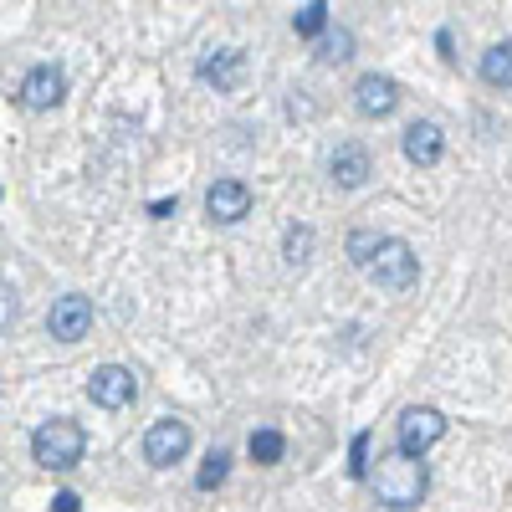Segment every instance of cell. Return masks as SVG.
<instances>
[{"label": "cell", "mask_w": 512, "mask_h": 512, "mask_svg": "<svg viewBox=\"0 0 512 512\" xmlns=\"http://www.w3.org/2000/svg\"><path fill=\"white\" fill-rule=\"evenodd\" d=\"M369 487L384 507H415L425 497V461L420 456H405V451H390V456H379V466L369 472Z\"/></svg>", "instance_id": "1"}, {"label": "cell", "mask_w": 512, "mask_h": 512, "mask_svg": "<svg viewBox=\"0 0 512 512\" xmlns=\"http://www.w3.org/2000/svg\"><path fill=\"white\" fill-rule=\"evenodd\" d=\"M82 451H88V436H82V425L67 420V415L47 420L31 436V456H36V466H47V472H72L82 461Z\"/></svg>", "instance_id": "2"}, {"label": "cell", "mask_w": 512, "mask_h": 512, "mask_svg": "<svg viewBox=\"0 0 512 512\" xmlns=\"http://www.w3.org/2000/svg\"><path fill=\"white\" fill-rule=\"evenodd\" d=\"M384 292H410L415 287V277H420V256L405 246V241H395V236H384L379 241V251H374V262L364 267Z\"/></svg>", "instance_id": "3"}, {"label": "cell", "mask_w": 512, "mask_h": 512, "mask_svg": "<svg viewBox=\"0 0 512 512\" xmlns=\"http://www.w3.org/2000/svg\"><path fill=\"white\" fill-rule=\"evenodd\" d=\"M441 436H446V415L436 405H410L400 415V451L405 456H425Z\"/></svg>", "instance_id": "4"}, {"label": "cell", "mask_w": 512, "mask_h": 512, "mask_svg": "<svg viewBox=\"0 0 512 512\" xmlns=\"http://www.w3.org/2000/svg\"><path fill=\"white\" fill-rule=\"evenodd\" d=\"M185 451H190V425L185 420L169 415V420H154L149 425V436H144V461L149 466H159V472H164V466L185 461Z\"/></svg>", "instance_id": "5"}, {"label": "cell", "mask_w": 512, "mask_h": 512, "mask_svg": "<svg viewBox=\"0 0 512 512\" xmlns=\"http://www.w3.org/2000/svg\"><path fill=\"white\" fill-rule=\"evenodd\" d=\"M134 395H139V379H134V369H123V364H103L88 379V400L98 410H123V405H134Z\"/></svg>", "instance_id": "6"}, {"label": "cell", "mask_w": 512, "mask_h": 512, "mask_svg": "<svg viewBox=\"0 0 512 512\" xmlns=\"http://www.w3.org/2000/svg\"><path fill=\"white\" fill-rule=\"evenodd\" d=\"M88 328H93V303L88 297L82 292L57 297L52 313H47V333L57 338V344H77V338H88Z\"/></svg>", "instance_id": "7"}, {"label": "cell", "mask_w": 512, "mask_h": 512, "mask_svg": "<svg viewBox=\"0 0 512 512\" xmlns=\"http://www.w3.org/2000/svg\"><path fill=\"white\" fill-rule=\"evenodd\" d=\"M62 98H67V77H62V67L41 62V67H31V72L21 77V103H26L31 113H47V108H57Z\"/></svg>", "instance_id": "8"}, {"label": "cell", "mask_w": 512, "mask_h": 512, "mask_svg": "<svg viewBox=\"0 0 512 512\" xmlns=\"http://www.w3.org/2000/svg\"><path fill=\"white\" fill-rule=\"evenodd\" d=\"M205 210H210V221H221V226H236L251 216V190L246 180H216L205 190Z\"/></svg>", "instance_id": "9"}, {"label": "cell", "mask_w": 512, "mask_h": 512, "mask_svg": "<svg viewBox=\"0 0 512 512\" xmlns=\"http://www.w3.org/2000/svg\"><path fill=\"white\" fill-rule=\"evenodd\" d=\"M354 108L364 118H390L400 108V82L395 77H384V72H369L359 77V88H354Z\"/></svg>", "instance_id": "10"}, {"label": "cell", "mask_w": 512, "mask_h": 512, "mask_svg": "<svg viewBox=\"0 0 512 512\" xmlns=\"http://www.w3.org/2000/svg\"><path fill=\"white\" fill-rule=\"evenodd\" d=\"M200 77H205L216 93H236L241 82H246V52H241V47H226V52H216V57H205V62H200Z\"/></svg>", "instance_id": "11"}, {"label": "cell", "mask_w": 512, "mask_h": 512, "mask_svg": "<svg viewBox=\"0 0 512 512\" xmlns=\"http://www.w3.org/2000/svg\"><path fill=\"white\" fill-rule=\"evenodd\" d=\"M441 149H446V139H441L436 123H410V128H405V159H410V164L431 169V164L441 159Z\"/></svg>", "instance_id": "12"}, {"label": "cell", "mask_w": 512, "mask_h": 512, "mask_svg": "<svg viewBox=\"0 0 512 512\" xmlns=\"http://www.w3.org/2000/svg\"><path fill=\"white\" fill-rule=\"evenodd\" d=\"M333 180L344 185V190H359L369 175H374V164H369V149H359V144H338V154H333Z\"/></svg>", "instance_id": "13"}, {"label": "cell", "mask_w": 512, "mask_h": 512, "mask_svg": "<svg viewBox=\"0 0 512 512\" xmlns=\"http://www.w3.org/2000/svg\"><path fill=\"white\" fill-rule=\"evenodd\" d=\"M482 82L497 88V93L512 88V41H497V47L482 52Z\"/></svg>", "instance_id": "14"}, {"label": "cell", "mask_w": 512, "mask_h": 512, "mask_svg": "<svg viewBox=\"0 0 512 512\" xmlns=\"http://www.w3.org/2000/svg\"><path fill=\"white\" fill-rule=\"evenodd\" d=\"M313 226H287L282 236V256H287V267H308V256H313Z\"/></svg>", "instance_id": "15"}, {"label": "cell", "mask_w": 512, "mask_h": 512, "mask_svg": "<svg viewBox=\"0 0 512 512\" xmlns=\"http://www.w3.org/2000/svg\"><path fill=\"white\" fill-rule=\"evenodd\" d=\"M246 451H251V461H256V466H277V461H282V451H287V441H282V431H251Z\"/></svg>", "instance_id": "16"}, {"label": "cell", "mask_w": 512, "mask_h": 512, "mask_svg": "<svg viewBox=\"0 0 512 512\" xmlns=\"http://www.w3.org/2000/svg\"><path fill=\"white\" fill-rule=\"evenodd\" d=\"M292 31H297V36H323V31H328V6H323V0L297 6V11H292Z\"/></svg>", "instance_id": "17"}, {"label": "cell", "mask_w": 512, "mask_h": 512, "mask_svg": "<svg viewBox=\"0 0 512 512\" xmlns=\"http://www.w3.org/2000/svg\"><path fill=\"white\" fill-rule=\"evenodd\" d=\"M349 57H354V31H328L318 41V62L338 67V62H349Z\"/></svg>", "instance_id": "18"}, {"label": "cell", "mask_w": 512, "mask_h": 512, "mask_svg": "<svg viewBox=\"0 0 512 512\" xmlns=\"http://www.w3.org/2000/svg\"><path fill=\"white\" fill-rule=\"evenodd\" d=\"M226 472H231V456H226V451H210L205 466H200V477H195V487H200V492H216V487L226 482Z\"/></svg>", "instance_id": "19"}, {"label": "cell", "mask_w": 512, "mask_h": 512, "mask_svg": "<svg viewBox=\"0 0 512 512\" xmlns=\"http://www.w3.org/2000/svg\"><path fill=\"white\" fill-rule=\"evenodd\" d=\"M379 241H384L379 231H354V236H349V256H354L359 267H369V262H374V251H379Z\"/></svg>", "instance_id": "20"}, {"label": "cell", "mask_w": 512, "mask_h": 512, "mask_svg": "<svg viewBox=\"0 0 512 512\" xmlns=\"http://www.w3.org/2000/svg\"><path fill=\"white\" fill-rule=\"evenodd\" d=\"M16 313H21V303H16V292H11V287H0V333H6V328L16 323Z\"/></svg>", "instance_id": "21"}, {"label": "cell", "mask_w": 512, "mask_h": 512, "mask_svg": "<svg viewBox=\"0 0 512 512\" xmlns=\"http://www.w3.org/2000/svg\"><path fill=\"white\" fill-rule=\"evenodd\" d=\"M364 451H369V436H354V461H349V477H369V461H364Z\"/></svg>", "instance_id": "22"}, {"label": "cell", "mask_w": 512, "mask_h": 512, "mask_svg": "<svg viewBox=\"0 0 512 512\" xmlns=\"http://www.w3.org/2000/svg\"><path fill=\"white\" fill-rule=\"evenodd\" d=\"M52 512H82L77 492H57V497H52Z\"/></svg>", "instance_id": "23"}]
</instances>
